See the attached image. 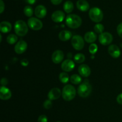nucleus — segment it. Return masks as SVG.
Instances as JSON below:
<instances>
[{
    "label": "nucleus",
    "instance_id": "nucleus-1",
    "mask_svg": "<svg viewBox=\"0 0 122 122\" xmlns=\"http://www.w3.org/2000/svg\"><path fill=\"white\" fill-rule=\"evenodd\" d=\"M67 26L71 29H77L81 26L82 19L76 14H69L66 19Z\"/></svg>",
    "mask_w": 122,
    "mask_h": 122
},
{
    "label": "nucleus",
    "instance_id": "nucleus-2",
    "mask_svg": "<svg viewBox=\"0 0 122 122\" xmlns=\"http://www.w3.org/2000/svg\"><path fill=\"white\" fill-rule=\"evenodd\" d=\"M76 89L71 85H67L63 88L62 97L65 101H70L75 98L76 96Z\"/></svg>",
    "mask_w": 122,
    "mask_h": 122
},
{
    "label": "nucleus",
    "instance_id": "nucleus-3",
    "mask_svg": "<svg viewBox=\"0 0 122 122\" xmlns=\"http://www.w3.org/2000/svg\"><path fill=\"white\" fill-rule=\"evenodd\" d=\"M14 31L19 36H24L28 32V25L23 20H17L14 25Z\"/></svg>",
    "mask_w": 122,
    "mask_h": 122
},
{
    "label": "nucleus",
    "instance_id": "nucleus-4",
    "mask_svg": "<svg viewBox=\"0 0 122 122\" xmlns=\"http://www.w3.org/2000/svg\"><path fill=\"white\" fill-rule=\"evenodd\" d=\"M89 18L94 22L100 23L103 19V13L100 8L98 7H93L89 11Z\"/></svg>",
    "mask_w": 122,
    "mask_h": 122
},
{
    "label": "nucleus",
    "instance_id": "nucleus-5",
    "mask_svg": "<svg viewBox=\"0 0 122 122\" xmlns=\"http://www.w3.org/2000/svg\"><path fill=\"white\" fill-rule=\"evenodd\" d=\"M92 92V86L88 81L85 82L79 86L77 88V93L81 97H88Z\"/></svg>",
    "mask_w": 122,
    "mask_h": 122
},
{
    "label": "nucleus",
    "instance_id": "nucleus-6",
    "mask_svg": "<svg viewBox=\"0 0 122 122\" xmlns=\"http://www.w3.org/2000/svg\"><path fill=\"white\" fill-rule=\"evenodd\" d=\"M71 45L75 50L80 51L84 47V40L81 36L75 35L71 38Z\"/></svg>",
    "mask_w": 122,
    "mask_h": 122
},
{
    "label": "nucleus",
    "instance_id": "nucleus-7",
    "mask_svg": "<svg viewBox=\"0 0 122 122\" xmlns=\"http://www.w3.org/2000/svg\"><path fill=\"white\" fill-rule=\"evenodd\" d=\"M27 25L33 30H39L43 27V23L39 19L36 17H30L27 21Z\"/></svg>",
    "mask_w": 122,
    "mask_h": 122
},
{
    "label": "nucleus",
    "instance_id": "nucleus-8",
    "mask_svg": "<svg viewBox=\"0 0 122 122\" xmlns=\"http://www.w3.org/2000/svg\"><path fill=\"white\" fill-rule=\"evenodd\" d=\"M100 42L103 45H108L113 41V36L108 32H103L98 37Z\"/></svg>",
    "mask_w": 122,
    "mask_h": 122
},
{
    "label": "nucleus",
    "instance_id": "nucleus-9",
    "mask_svg": "<svg viewBox=\"0 0 122 122\" xmlns=\"http://www.w3.org/2000/svg\"><path fill=\"white\" fill-rule=\"evenodd\" d=\"M27 48V44L25 41H19L14 47V51L18 54H21L26 51Z\"/></svg>",
    "mask_w": 122,
    "mask_h": 122
},
{
    "label": "nucleus",
    "instance_id": "nucleus-10",
    "mask_svg": "<svg viewBox=\"0 0 122 122\" xmlns=\"http://www.w3.org/2000/svg\"><path fill=\"white\" fill-rule=\"evenodd\" d=\"M75 63L71 60L68 59L66 60L62 63L61 69L63 71L66 72H69L71 71L73 69L75 68Z\"/></svg>",
    "mask_w": 122,
    "mask_h": 122
},
{
    "label": "nucleus",
    "instance_id": "nucleus-11",
    "mask_svg": "<svg viewBox=\"0 0 122 122\" xmlns=\"http://www.w3.org/2000/svg\"><path fill=\"white\" fill-rule=\"evenodd\" d=\"M64 53L61 50H56L52 55V61L55 64H59L64 58Z\"/></svg>",
    "mask_w": 122,
    "mask_h": 122
},
{
    "label": "nucleus",
    "instance_id": "nucleus-12",
    "mask_svg": "<svg viewBox=\"0 0 122 122\" xmlns=\"http://www.w3.org/2000/svg\"><path fill=\"white\" fill-rule=\"evenodd\" d=\"M46 8L42 5H39L35 9V14L39 19H42L46 15Z\"/></svg>",
    "mask_w": 122,
    "mask_h": 122
},
{
    "label": "nucleus",
    "instance_id": "nucleus-13",
    "mask_svg": "<svg viewBox=\"0 0 122 122\" xmlns=\"http://www.w3.org/2000/svg\"><path fill=\"white\" fill-rule=\"evenodd\" d=\"M61 95V91L59 88H54L51 89L48 94V97L50 100H56L59 98Z\"/></svg>",
    "mask_w": 122,
    "mask_h": 122
},
{
    "label": "nucleus",
    "instance_id": "nucleus-14",
    "mask_svg": "<svg viewBox=\"0 0 122 122\" xmlns=\"http://www.w3.org/2000/svg\"><path fill=\"white\" fill-rule=\"evenodd\" d=\"M11 97V92L5 86H2L0 88V98L2 100H8Z\"/></svg>",
    "mask_w": 122,
    "mask_h": 122
},
{
    "label": "nucleus",
    "instance_id": "nucleus-15",
    "mask_svg": "<svg viewBox=\"0 0 122 122\" xmlns=\"http://www.w3.org/2000/svg\"><path fill=\"white\" fill-rule=\"evenodd\" d=\"M65 18V14L62 11L57 10L54 12L51 15V19L56 23H60Z\"/></svg>",
    "mask_w": 122,
    "mask_h": 122
},
{
    "label": "nucleus",
    "instance_id": "nucleus-16",
    "mask_svg": "<svg viewBox=\"0 0 122 122\" xmlns=\"http://www.w3.org/2000/svg\"><path fill=\"white\" fill-rule=\"evenodd\" d=\"M108 52L109 54L114 58H117L120 57L121 54L119 46H117L116 45H110L108 48Z\"/></svg>",
    "mask_w": 122,
    "mask_h": 122
},
{
    "label": "nucleus",
    "instance_id": "nucleus-17",
    "mask_svg": "<svg viewBox=\"0 0 122 122\" xmlns=\"http://www.w3.org/2000/svg\"><path fill=\"white\" fill-rule=\"evenodd\" d=\"M78 71L80 75L83 77H87L91 75V69L86 64H82L78 68Z\"/></svg>",
    "mask_w": 122,
    "mask_h": 122
},
{
    "label": "nucleus",
    "instance_id": "nucleus-18",
    "mask_svg": "<svg viewBox=\"0 0 122 122\" xmlns=\"http://www.w3.org/2000/svg\"><path fill=\"white\" fill-rule=\"evenodd\" d=\"M77 8L81 11H86L89 8V4L86 0H78L76 2Z\"/></svg>",
    "mask_w": 122,
    "mask_h": 122
},
{
    "label": "nucleus",
    "instance_id": "nucleus-19",
    "mask_svg": "<svg viewBox=\"0 0 122 122\" xmlns=\"http://www.w3.org/2000/svg\"><path fill=\"white\" fill-rule=\"evenodd\" d=\"M12 26L11 23L8 21H4L0 23V30L2 33H7L11 31Z\"/></svg>",
    "mask_w": 122,
    "mask_h": 122
},
{
    "label": "nucleus",
    "instance_id": "nucleus-20",
    "mask_svg": "<svg viewBox=\"0 0 122 122\" xmlns=\"http://www.w3.org/2000/svg\"><path fill=\"white\" fill-rule=\"evenodd\" d=\"M97 35L94 32H88L85 35L84 39L86 42L93 44L97 40Z\"/></svg>",
    "mask_w": 122,
    "mask_h": 122
},
{
    "label": "nucleus",
    "instance_id": "nucleus-21",
    "mask_svg": "<svg viewBox=\"0 0 122 122\" xmlns=\"http://www.w3.org/2000/svg\"><path fill=\"white\" fill-rule=\"evenodd\" d=\"M71 36L72 33L69 30H62L61 32H60L58 37L62 41H67L71 38Z\"/></svg>",
    "mask_w": 122,
    "mask_h": 122
},
{
    "label": "nucleus",
    "instance_id": "nucleus-22",
    "mask_svg": "<svg viewBox=\"0 0 122 122\" xmlns=\"http://www.w3.org/2000/svg\"><path fill=\"white\" fill-rule=\"evenodd\" d=\"M63 8L67 13H70L74 8L73 3L71 1H67L63 5Z\"/></svg>",
    "mask_w": 122,
    "mask_h": 122
},
{
    "label": "nucleus",
    "instance_id": "nucleus-23",
    "mask_svg": "<svg viewBox=\"0 0 122 122\" xmlns=\"http://www.w3.org/2000/svg\"><path fill=\"white\" fill-rule=\"evenodd\" d=\"M70 82L75 85H78L81 83L82 82V78L81 76L76 74H74V75H71L70 77Z\"/></svg>",
    "mask_w": 122,
    "mask_h": 122
},
{
    "label": "nucleus",
    "instance_id": "nucleus-24",
    "mask_svg": "<svg viewBox=\"0 0 122 122\" xmlns=\"http://www.w3.org/2000/svg\"><path fill=\"white\" fill-rule=\"evenodd\" d=\"M74 60L77 63H82L85 60V56L83 54H77L74 57Z\"/></svg>",
    "mask_w": 122,
    "mask_h": 122
},
{
    "label": "nucleus",
    "instance_id": "nucleus-25",
    "mask_svg": "<svg viewBox=\"0 0 122 122\" xmlns=\"http://www.w3.org/2000/svg\"><path fill=\"white\" fill-rule=\"evenodd\" d=\"M59 79L63 83H66L69 81V76L66 72H61L59 75Z\"/></svg>",
    "mask_w": 122,
    "mask_h": 122
},
{
    "label": "nucleus",
    "instance_id": "nucleus-26",
    "mask_svg": "<svg viewBox=\"0 0 122 122\" xmlns=\"http://www.w3.org/2000/svg\"><path fill=\"white\" fill-rule=\"evenodd\" d=\"M17 40V36L14 34L9 35L7 38V42H8V44H11V45H13V44H14L15 43H16Z\"/></svg>",
    "mask_w": 122,
    "mask_h": 122
},
{
    "label": "nucleus",
    "instance_id": "nucleus-27",
    "mask_svg": "<svg viewBox=\"0 0 122 122\" xmlns=\"http://www.w3.org/2000/svg\"><path fill=\"white\" fill-rule=\"evenodd\" d=\"M23 12L26 16L31 17L33 14V10L31 6L27 5L24 8Z\"/></svg>",
    "mask_w": 122,
    "mask_h": 122
},
{
    "label": "nucleus",
    "instance_id": "nucleus-28",
    "mask_svg": "<svg viewBox=\"0 0 122 122\" xmlns=\"http://www.w3.org/2000/svg\"><path fill=\"white\" fill-rule=\"evenodd\" d=\"M104 30V26L102 24L98 23L94 26V30L96 33L101 34L102 33H103Z\"/></svg>",
    "mask_w": 122,
    "mask_h": 122
},
{
    "label": "nucleus",
    "instance_id": "nucleus-29",
    "mask_svg": "<svg viewBox=\"0 0 122 122\" xmlns=\"http://www.w3.org/2000/svg\"><path fill=\"white\" fill-rule=\"evenodd\" d=\"M98 51V46L97 44H91L89 47V51L92 54H95Z\"/></svg>",
    "mask_w": 122,
    "mask_h": 122
},
{
    "label": "nucleus",
    "instance_id": "nucleus-30",
    "mask_svg": "<svg viewBox=\"0 0 122 122\" xmlns=\"http://www.w3.org/2000/svg\"><path fill=\"white\" fill-rule=\"evenodd\" d=\"M52 104L51 102V100H46V101H45V102H44V107L46 110L50 109V108L52 107Z\"/></svg>",
    "mask_w": 122,
    "mask_h": 122
},
{
    "label": "nucleus",
    "instance_id": "nucleus-31",
    "mask_svg": "<svg viewBox=\"0 0 122 122\" xmlns=\"http://www.w3.org/2000/svg\"><path fill=\"white\" fill-rule=\"evenodd\" d=\"M38 122H48V118L45 115H41L38 117Z\"/></svg>",
    "mask_w": 122,
    "mask_h": 122
},
{
    "label": "nucleus",
    "instance_id": "nucleus-32",
    "mask_svg": "<svg viewBox=\"0 0 122 122\" xmlns=\"http://www.w3.org/2000/svg\"><path fill=\"white\" fill-rule=\"evenodd\" d=\"M117 32L120 38H122V23L119 24L117 27Z\"/></svg>",
    "mask_w": 122,
    "mask_h": 122
},
{
    "label": "nucleus",
    "instance_id": "nucleus-33",
    "mask_svg": "<svg viewBox=\"0 0 122 122\" xmlns=\"http://www.w3.org/2000/svg\"><path fill=\"white\" fill-rule=\"evenodd\" d=\"M5 8V5L2 0H0V13H3Z\"/></svg>",
    "mask_w": 122,
    "mask_h": 122
},
{
    "label": "nucleus",
    "instance_id": "nucleus-34",
    "mask_svg": "<svg viewBox=\"0 0 122 122\" xmlns=\"http://www.w3.org/2000/svg\"><path fill=\"white\" fill-rule=\"evenodd\" d=\"M8 80L6 78H5V77H4V78H2V79H1V85L3 86H5V85H7L8 84Z\"/></svg>",
    "mask_w": 122,
    "mask_h": 122
},
{
    "label": "nucleus",
    "instance_id": "nucleus-35",
    "mask_svg": "<svg viewBox=\"0 0 122 122\" xmlns=\"http://www.w3.org/2000/svg\"><path fill=\"white\" fill-rule=\"evenodd\" d=\"M20 63H21V64L23 66H25V67L27 66H28V64H29L28 60H26V59L21 60V62H20Z\"/></svg>",
    "mask_w": 122,
    "mask_h": 122
},
{
    "label": "nucleus",
    "instance_id": "nucleus-36",
    "mask_svg": "<svg viewBox=\"0 0 122 122\" xmlns=\"http://www.w3.org/2000/svg\"><path fill=\"white\" fill-rule=\"evenodd\" d=\"M117 102L119 104L122 105V93L120 94L117 97Z\"/></svg>",
    "mask_w": 122,
    "mask_h": 122
},
{
    "label": "nucleus",
    "instance_id": "nucleus-37",
    "mask_svg": "<svg viewBox=\"0 0 122 122\" xmlns=\"http://www.w3.org/2000/svg\"><path fill=\"white\" fill-rule=\"evenodd\" d=\"M63 0H51V2L54 5H58L62 2Z\"/></svg>",
    "mask_w": 122,
    "mask_h": 122
},
{
    "label": "nucleus",
    "instance_id": "nucleus-38",
    "mask_svg": "<svg viewBox=\"0 0 122 122\" xmlns=\"http://www.w3.org/2000/svg\"><path fill=\"white\" fill-rule=\"evenodd\" d=\"M25 2H27L29 4H34L36 2V0H25Z\"/></svg>",
    "mask_w": 122,
    "mask_h": 122
},
{
    "label": "nucleus",
    "instance_id": "nucleus-39",
    "mask_svg": "<svg viewBox=\"0 0 122 122\" xmlns=\"http://www.w3.org/2000/svg\"></svg>",
    "mask_w": 122,
    "mask_h": 122
}]
</instances>
